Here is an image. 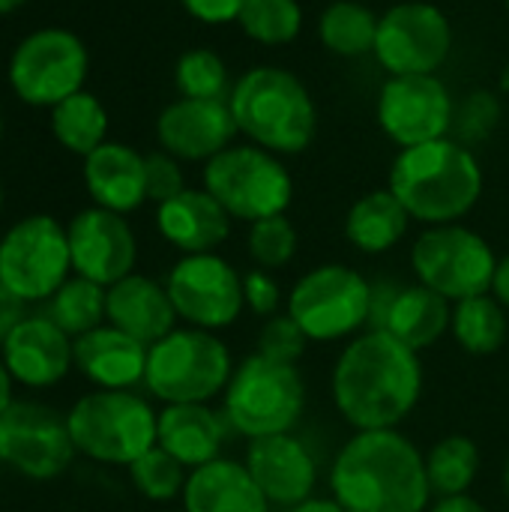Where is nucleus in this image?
I'll use <instances>...</instances> for the list:
<instances>
[{
  "label": "nucleus",
  "mask_w": 509,
  "mask_h": 512,
  "mask_svg": "<svg viewBox=\"0 0 509 512\" xmlns=\"http://www.w3.org/2000/svg\"><path fill=\"white\" fill-rule=\"evenodd\" d=\"M423 366L417 351L387 330L357 336L336 360L333 402L357 432L396 429L420 402Z\"/></svg>",
  "instance_id": "obj_1"
},
{
  "label": "nucleus",
  "mask_w": 509,
  "mask_h": 512,
  "mask_svg": "<svg viewBox=\"0 0 509 512\" xmlns=\"http://www.w3.org/2000/svg\"><path fill=\"white\" fill-rule=\"evenodd\" d=\"M333 498L348 512H426V459L396 429L357 432L330 471Z\"/></svg>",
  "instance_id": "obj_2"
},
{
  "label": "nucleus",
  "mask_w": 509,
  "mask_h": 512,
  "mask_svg": "<svg viewBox=\"0 0 509 512\" xmlns=\"http://www.w3.org/2000/svg\"><path fill=\"white\" fill-rule=\"evenodd\" d=\"M390 192L411 219L453 225L474 210L483 195V168L477 156L450 138L405 147L390 168Z\"/></svg>",
  "instance_id": "obj_3"
},
{
  "label": "nucleus",
  "mask_w": 509,
  "mask_h": 512,
  "mask_svg": "<svg viewBox=\"0 0 509 512\" xmlns=\"http://www.w3.org/2000/svg\"><path fill=\"white\" fill-rule=\"evenodd\" d=\"M237 132L270 153H303L315 141L318 111L306 84L279 66L249 69L228 96Z\"/></svg>",
  "instance_id": "obj_4"
},
{
  "label": "nucleus",
  "mask_w": 509,
  "mask_h": 512,
  "mask_svg": "<svg viewBox=\"0 0 509 512\" xmlns=\"http://www.w3.org/2000/svg\"><path fill=\"white\" fill-rule=\"evenodd\" d=\"M66 423L75 453L102 465L129 468L156 447L159 414L132 390H93L69 408Z\"/></svg>",
  "instance_id": "obj_5"
},
{
  "label": "nucleus",
  "mask_w": 509,
  "mask_h": 512,
  "mask_svg": "<svg viewBox=\"0 0 509 512\" xmlns=\"http://www.w3.org/2000/svg\"><path fill=\"white\" fill-rule=\"evenodd\" d=\"M231 372V354L210 330L174 327L150 345L144 384L165 405H207L228 387Z\"/></svg>",
  "instance_id": "obj_6"
},
{
  "label": "nucleus",
  "mask_w": 509,
  "mask_h": 512,
  "mask_svg": "<svg viewBox=\"0 0 509 512\" xmlns=\"http://www.w3.org/2000/svg\"><path fill=\"white\" fill-rule=\"evenodd\" d=\"M306 408V384L291 363L246 357L225 387V420L246 438L285 435Z\"/></svg>",
  "instance_id": "obj_7"
},
{
  "label": "nucleus",
  "mask_w": 509,
  "mask_h": 512,
  "mask_svg": "<svg viewBox=\"0 0 509 512\" xmlns=\"http://www.w3.org/2000/svg\"><path fill=\"white\" fill-rule=\"evenodd\" d=\"M204 189L231 219L258 222L288 210L294 183L288 168L264 147H228L204 165Z\"/></svg>",
  "instance_id": "obj_8"
},
{
  "label": "nucleus",
  "mask_w": 509,
  "mask_h": 512,
  "mask_svg": "<svg viewBox=\"0 0 509 512\" xmlns=\"http://www.w3.org/2000/svg\"><path fill=\"white\" fill-rule=\"evenodd\" d=\"M69 270V237L54 216H27L0 240V282L24 306L48 303L51 294L69 279Z\"/></svg>",
  "instance_id": "obj_9"
},
{
  "label": "nucleus",
  "mask_w": 509,
  "mask_h": 512,
  "mask_svg": "<svg viewBox=\"0 0 509 512\" xmlns=\"http://www.w3.org/2000/svg\"><path fill=\"white\" fill-rule=\"evenodd\" d=\"M411 267L420 285L459 303L492 291L498 258L477 231L453 222L435 225L417 237L411 249Z\"/></svg>",
  "instance_id": "obj_10"
},
{
  "label": "nucleus",
  "mask_w": 509,
  "mask_h": 512,
  "mask_svg": "<svg viewBox=\"0 0 509 512\" xmlns=\"http://www.w3.org/2000/svg\"><path fill=\"white\" fill-rule=\"evenodd\" d=\"M372 285L345 264L309 270L291 291L288 315L315 342H333L369 324Z\"/></svg>",
  "instance_id": "obj_11"
},
{
  "label": "nucleus",
  "mask_w": 509,
  "mask_h": 512,
  "mask_svg": "<svg viewBox=\"0 0 509 512\" xmlns=\"http://www.w3.org/2000/svg\"><path fill=\"white\" fill-rule=\"evenodd\" d=\"M84 42L60 27H45L21 39L9 60V84L30 105H60L84 87Z\"/></svg>",
  "instance_id": "obj_12"
},
{
  "label": "nucleus",
  "mask_w": 509,
  "mask_h": 512,
  "mask_svg": "<svg viewBox=\"0 0 509 512\" xmlns=\"http://www.w3.org/2000/svg\"><path fill=\"white\" fill-rule=\"evenodd\" d=\"M3 462L27 480L60 477L75 456L66 414L42 402H12L0 417Z\"/></svg>",
  "instance_id": "obj_13"
},
{
  "label": "nucleus",
  "mask_w": 509,
  "mask_h": 512,
  "mask_svg": "<svg viewBox=\"0 0 509 512\" xmlns=\"http://www.w3.org/2000/svg\"><path fill=\"white\" fill-rule=\"evenodd\" d=\"M450 48L453 24L432 3H399L378 18L375 57L390 75H435Z\"/></svg>",
  "instance_id": "obj_14"
},
{
  "label": "nucleus",
  "mask_w": 509,
  "mask_h": 512,
  "mask_svg": "<svg viewBox=\"0 0 509 512\" xmlns=\"http://www.w3.org/2000/svg\"><path fill=\"white\" fill-rule=\"evenodd\" d=\"M168 297L177 318L198 330H222L237 321L246 297L243 276L219 255H183L168 273Z\"/></svg>",
  "instance_id": "obj_15"
},
{
  "label": "nucleus",
  "mask_w": 509,
  "mask_h": 512,
  "mask_svg": "<svg viewBox=\"0 0 509 512\" xmlns=\"http://www.w3.org/2000/svg\"><path fill=\"white\" fill-rule=\"evenodd\" d=\"M378 123L402 150L447 138L453 96L435 75H390L378 96Z\"/></svg>",
  "instance_id": "obj_16"
},
{
  "label": "nucleus",
  "mask_w": 509,
  "mask_h": 512,
  "mask_svg": "<svg viewBox=\"0 0 509 512\" xmlns=\"http://www.w3.org/2000/svg\"><path fill=\"white\" fill-rule=\"evenodd\" d=\"M69 255L75 276H84L102 288L117 285L135 270L138 243L129 222L105 207H87L66 225Z\"/></svg>",
  "instance_id": "obj_17"
},
{
  "label": "nucleus",
  "mask_w": 509,
  "mask_h": 512,
  "mask_svg": "<svg viewBox=\"0 0 509 512\" xmlns=\"http://www.w3.org/2000/svg\"><path fill=\"white\" fill-rule=\"evenodd\" d=\"M156 135L165 153L189 162H210L231 147L237 123L228 99H186L171 102L156 123Z\"/></svg>",
  "instance_id": "obj_18"
},
{
  "label": "nucleus",
  "mask_w": 509,
  "mask_h": 512,
  "mask_svg": "<svg viewBox=\"0 0 509 512\" xmlns=\"http://www.w3.org/2000/svg\"><path fill=\"white\" fill-rule=\"evenodd\" d=\"M15 384L45 390L60 384L72 369V339L48 315H24L0 345Z\"/></svg>",
  "instance_id": "obj_19"
},
{
  "label": "nucleus",
  "mask_w": 509,
  "mask_h": 512,
  "mask_svg": "<svg viewBox=\"0 0 509 512\" xmlns=\"http://www.w3.org/2000/svg\"><path fill=\"white\" fill-rule=\"evenodd\" d=\"M246 471L264 498L279 507H297L309 501L315 489V462L288 432L255 438L246 450Z\"/></svg>",
  "instance_id": "obj_20"
},
{
  "label": "nucleus",
  "mask_w": 509,
  "mask_h": 512,
  "mask_svg": "<svg viewBox=\"0 0 509 512\" xmlns=\"http://www.w3.org/2000/svg\"><path fill=\"white\" fill-rule=\"evenodd\" d=\"M147 345L126 336L123 330L102 324L72 339V366L96 384V390H132L144 384Z\"/></svg>",
  "instance_id": "obj_21"
},
{
  "label": "nucleus",
  "mask_w": 509,
  "mask_h": 512,
  "mask_svg": "<svg viewBox=\"0 0 509 512\" xmlns=\"http://www.w3.org/2000/svg\"><path fill=\"white\" fill-rule=\"evenodd\" d=\"M159 234L183 255H204L231 234L228 210L207 189H183L156 210Z\"/></svg>",
  "instance_id": "obj_22"
},
{
  "label": "nucleus",
  "mask_w": 509,
  "mask_h": 512,
  "mask_svg": "<svg viewBox=\"0 0 509 512\" xmlns=\"http://www.w3.org/2000/svg\"><path fill=\"white\" fill-rule=\"evenodd\" d=\"M174 321L177 309L165 285L141 273H129L108 288V324L138 339L141 345L150 348L165 339L174 330Z\"/></svg>",
  "instance_id": "obj_23"
},
{
  "label": "nucleus",
  "mask_w": 509,
  "mask_h": 512,
  "mask_svg": "<svg viewBox=\"0 0 509 512\" xmlns=\"http://www.w3.org/2000/svg\"><path fill=\"white\" fill-rule=\"evenodd\" d=\"M84 183L96 207L114 213H132L147 201L144 156L126 144L105 141L90 156H84Z\"/></svg>",
  "instance_id": "obj_24"
},
{
  "label": "nucleus",
  "mask_w": 509,
  "mask_h": 512,
  "mask_svg": "<svg viewBox=\"0 0 509 512\" xmlns=\"http://www.w3.org/2000/svg\"><path fill=\"white\" fill-rule=\"evenodd\" d=\"M267 498L246 465L213 459L195 468L183 489L186 512H267Z\"/></svg>",
  "instance_id": "obj_25"
},
{
  "label": "nucleus",
  "mask_w": 509,
  "mask_h": 512,
  "mask_svg": "<svg viewBox=\"0 0 509 512\" xmlns=\"http://www.w3.org/2000/svg\"><path fill=\"white\" fill-rule=\"evenodd\" d=\"M222 441V417L207 405H165V411L159 414L156 444L192 471L219 459Z\"/></svg>",
  "instance_id": "obj_26"
},
{
  "label": "nucleus",
  "mask_w": 509,
  "mask_h": 512,
  "mask_svg": "<svg viewBox=\"0 0 509 512\" xmlns=\"http://www.w3.org/2000/svg\"><path fill=\"white\" fill-rule=\"evenodd\" d=\"M411 213L390 189H375L354 201L345 219V237L354 249L366 255H381L393 249L408 231Z\"/></svg>",
  "instance_id": "obj_27"
},
{
  "label": "nucleus",
  "mask_w": 509,
  "mask_h": 512,
  "mask_svg": "<svg viewBox=\"0 0 509 512\" xmlns=\"http://www.w3.org/2000/svg\"><path fill=\"white\" fill-rule=\"evenodd\" d=\"M450 321H453L450 300L426 285H414L396 294L384 330L393 333L411 351H423L447 333Z\"/></svg>",
  "instance_id": "obj_28"
},
{
  "label": "nucleus",
  "mask_w": 509,
  "mask_h": 512,
  "mask_svg": "<svg viewBox=\"0 0 509 512\" xmlns=\"http://www.w3.org/2000/svg\"><path fill=\"white\" fill-rule=\"evenodd\" d=\"M69 339H78L108 321V288L84 279L69 276L48 300L45 312Z\"/></svg>",
  "instance_id": "obj_29"
},
{
  "label": "nucleus",
  "mask_w": 509,
  "mask_h": 512,
  "mask_svg": "<svg viewBox=\"0 0 509 512\" xmlns=\"http://www.w3.org/2000/svg\"><path fill=\"white\" fill-rule=\"evenodd\" d=\"M378 18L369 6L357 0H336L321 12L318 36L327 51L339 57H360L375 51L378 39Z\"/></svg>",
  "instance_id": "obj_30"
},
{
  "label": "nucleus",
  "mask_w": 509,
  "mask_h": 512,
  "mask_svg": "<svg viewBox=\"0 0 509 512\" xmlns=\"http://www.w3.org/2000/svg\"><path fill=\"white\" fill-rule=\"evenodd\" d=\"M51 132L66 150H72L78 156H90L96 147L105 144L108 114H105L102 102L93 93L78 90L69 99H63L60 105H54Z\"/></svg>",
  "instance_id": "obj_31"
},
{
  "label": "nucleus",
  "mask_w": 509,
  "mask_h": 512,
  "mask_svg": "<svg viewBox=\"0 0 509 512\" xmlns=\"http://www.w3.org/2000/svg\"><path fill=\"white\" fill-rule=\"evenodd\" d=\"M480 471V450L465 435H450L438 441L426 456V477L429 489L438 498H456L468 495L471 483Z\"/></svg>",
  "instance_id": "obj_32"
},
{
  "label": "nucleus",
  "mask_w": 509,
  "mask_h": 512,
  "mask_svg": "<svg viewBox=\"0 0 509 512\" xmlns=\"http://www.w3.org/2000/svg\"><path fill=\"white\" fill-rule=\"evenodd\" d=\"M453 336L456 342L468 351V354H495L504 339H507V315H504V306L489 297V294H480V297H468V300H459L456 309H453Z\"/></svg>",
  "instance_id": "obj_33"
},
{
  "label": "nucleus",
  "mask_w": 509,
  "mask_h": 512,
  "mask_svg": "<svg viewBox=\"0 0 509 512\" xmlns=\"http://www.w3.org/2000/svg\"><path fill=\"white\" fill-rule=\"evenodd\" d=\"M237 24L261 45H288L303 30V6L297 0H246Z\"/></svg>",
  "instance_id": "obj_34"
},
{
  "label": "nucleus",
  "mask_w": 509,
  "mask_h": 512,
  "mask_svg": "<svg viewBox=\"0 0 509 512\" xmlns=\"http://www.w3.org/2000/svg\"><path fill=\"white\" fill-rule=\"evenodd\" d=\"M129 480L138 489V495H144L147 501L165 504L183 495L189 477H186V465H180L168 450L156 444L129 465Z\"/></svg>",
  "instance_id": "obj_35"
},
{
  "label": "nucleus",
  "mask_w": 509,
  "mask_h": 512,
  "mask_svg": "<svg viewBox=\"0 0 509 512\" xmlns=\"http://www.w3.org/2000/svg\"><path fill=\"white\" fill-rule=\"evenodd\" d=\"M174 81L186 99H228V69L225 60L210 48H192L177 60Z\"/></svg>",
  "instance_id": "obj_36"
},
{
  "label": "nucleus",
  "mask_w": 509,
  "mask_h": 512,
  "mask_svg": "<svg viewBox=\"0 0 509 512\" xmlns=\"http://www.w3.org/2000/svg\"><path fill=\"white\" fill-rule=\"evenodd\" d=\"M294 252H297V231L285 219V213L252 222V228H249V255L255 258V264L261 270L285 267L294 258Z\"/></svg>",
  "instance_id": "obj_37"
},
{
  "label": "nucleus",
  "mask_w": 509,
  "mask_h": 512,
  "mask_svg": "<svg viewBox=\"0 0 509 512\" xmlns=\"http://www.w3.org/2000/svg\"><path fill=\"white\" fill-rule=\"evenodd\" d=\"M306 342H309V336L300 330V324L291 315H273L258 333V351L255 354L294 366L303 357Z\"/></svg>",
  "instance_id": "obj_38"
},
{
  "label": "nucleus",
  "mask_w": 509,
  "mask_h": 512,
  "mask_svg": "<svg viewBox=\"0 0 509 512\" xmlns=\"http://www.w3.org/2000/svg\"><path fill=\"white\" fill-rule=\"evenodd\" d=\"M144 174H147V198L156 204L171 201L174 195H180L186 189L183 183V171L177 165V159L171 153H150L144 156Z\"/></svg>",
  "instance_id": "obj_39"
},
{
  "label": "nucleus",
  "mask_w": 509,
  "mask_h": 512,
  "mask_svg": "<svg viewBox=\"0 0 509 512\" xmlns=\"http://www.w3.org/2000/svg\"><path fill=\"white\" fill-rule=\"evenodd\" d=\"M243 297H246V306L261 315V318H273L276 309H279V300H282V291L276 285V279L267 273V270H252L243 276Z\"/></svg>",
  "instance_id": "obj_40"
},
{
  "label": "nucleus",
  "mask_w": 509,
  "mask_h": 512,
  "mask_svg": "<svg viewBox=\"0 0 509 512\" xmlns=\"http://www.w3.org/2000/svg\"><path fill=\"white\" fill-rule=\"evenodd\" d=\"M180 3L192 18L204 24H225V21H237L246 0H180Z\"/></svg>",
  "instance_id": "obj_41"
},
{
  "label": "nucleus",
  "mask_w": 509,
  "mask_h": 512,
  "mask_svg": "<svg viewBox=\"0 0 509 512\" xmlns=\"http://www.w3.org/2000/svg\"><path fill=\"white\" fill-rule=\"evenodd\" d=\"M24 318V303L0 282V345L12 333V327Z\"/></svg>",
  "instance_id": "obj_42"
},
{
  "label": "nucleus",
  "mask_w": 509,
  "mask_h": 512,
  "mask_svg": "<svg viewBox=\"0 0 509 512\" xmlns=\"http://www.w3.org/2000/svg\"><path fill=\"white\" fill-rule=\"evenodd\" d=\"M429 512H489L480 501L468 498V495H456V498H441Z\"/></svg>",
  "instance_id": "obj_43"
},
{
  "label": "nucleus",
  "mask_w": 509,
  "mask_h": 512,
  "mask_svg": "<svg viewBox=\"0 0 509 512\" xmlns=\"http://www.w3.org/2000/svg\"><path fill=\"white\" fill-rule=\"evenodd\" d=\"M492 294L501 306H509V255H504L495 267V279H492Z\"/></svg>",
  "instance_id": "obj_44"
},
{
  "label": "nucleus",
  "mask_w": 509,
  "mask_h": 512,
  "mask_svg": "<svg viewBox=\"0 0 509 512\" xmlns=\"http://www.w3.org/2000/svg\"><path fill=\"white\" fill-rule=\"evenodd\" d=\"M291 512H348L336 498H309L297 507H291Z\"/></svg>",
  "instance_id": "obj_45"
},
{
  "label": "nucleus",
  "mask_w": 509,
  "mask_h": 512,
  "mask_svg": "<svg viewBox=\"0 0 509 512\" xmlns=\"http://www.w3.org/2000/svg\"><path fill=\"white\" fill-rule=\"evenodd\" d=\"M12 387H15V381H12V375H9L6 363L0 360V417H3V414H6V408L15 402V399H12Z\"/></svg>",
  "instance_id": "obj_46"
},
{
  "label": "nucleus",
  "mask_w": 509,
  "mask_h": 512,
  "mask_svg": "<svg viewBox=\"0 0 509 512\" xmlns=\"http://www.w3.org/2000/svg\"><path fill=\"white\" fill-rule=\"evenodd\" d=\"M27 0H0V15H9V12H15L18 6H24Z\"/></svg>",
  "instance_id": "obj_47"
},
{
  "label": "nucleus",
  "mask_w": 509,
  "mask_h": 512,
  "mask_svg": "<svg viewBox=\"0 0 509 512\" xmlns=\"http://www.w3.org/2000/svg\"><path fill=\"white\" fill-rule=\"evenodd\" d=\"M504 483H507V492H509V462H507V471H504Z\"/></svg>",
  "instance_id": "obj_48"
},
{
  "label": "nucleus",
  "mask_w": 509,
  "mask_h": 512,
  "mask_svg": "<svg viewBox=\"0 0 509 512\" xmlns=\"http://www.w3.org/2000/svg\"><path fill=\"white\" fill-rule=\"evenodd\" d=\"M0 207H3V189H0Z\"/></svg>",
  "instance_id": "obj_49"
},
{
  "label": "nucleus",
  "mask_w": 509,
  "mask_h": 512,
  "mask_svg": "<svg viewBox=\"0 0 509 512\" xmlns=\"http://www.w3.org/2000/svg\"><path fill=\"white\" fill-rule=\"evenodd\" d=\"M0 465H3V447H0Z\"/></svg>",
  "instance_id": "obj_50"
},
{
  "label": "nucleus",
  "mask_w": 509,
  "mask_h": 512,
  "mask_svg": "<svg viewBox=\"0 0 509 512\" xmlns=\"http://www.w3.org/2000/svg\"><path fill=\"white\" fill-rule=\"evenodd\" d=\"M0 132H3V117H0Z\"/></svg>",
  "instance_id": "obj_51"
},
{
  "label": "nucleus",
  "mask_w": 509,
  "mask_h": 512,
  "mask_svg": "<svg viewBox=\"0 0 509 512\" xmlns=\"http://www.w3.org/2000/svg\"><path fill=\"white\" fill-rule=\"evenodd\" d=\"M507 9H509V0H507Z\"/></svg>",
  "instance_id": "obj_52"
}]
</instances>
